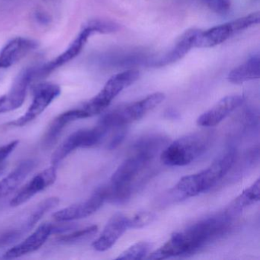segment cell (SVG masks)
<instances>
[{"label":"cell","mask_w":260,"mask_h":260,"mask_svg":"<svg viewBox=\"0 0 260 260\" xmlns=\"http://www.w3.org/2000/svg\"><path fill=\"white\" fill-rule=\"evenodd\" d=\"M231 220L223 212L199 220L183 231L174 233L167 243L149 254L147 258L164 259L194 253L224 234Z\"/></svg>","instance_id":"1"},{"label":"cell","mask_w":260,"mask_h":260,"mask_svg":"<svg viewBox=\"0 0 260 260\" xmlns=\"http://www.w3.org/2000/svg\"><path fill=\"white\" fill-rule=\"evenodd\" d=\"M235 150L231 149L219 156L208 168L196 174L184 176L170 191L175 201L184 200L205 192L220 181L235 162Z\"/></svg>","instance_id":"2"},{"label":"cell","mask_w":260,"mask_h":260,"mask_svg":"<svg viewBox=\"0 0 260 260\" xmlns=\"http://www.w3.org/2000/svg\"><path fill=\"white\" fill-rule=\"evenodd\" d=\"M212 138V133L209 131L182 137L164 149L160 155L161 162L170 167L188 165L208 150Z\"/></svg>","instance_id":"3"},{"label":"cell","mask_w":260,"mask_h":260,"mask_svg":"<svg viewBox=\"0 0 260 260\" xmlns=\"http://www.w3.org/2000/svg\"><path fill=\"white\" fill-rule=\"evenodd\" d=\"M162 92H155L139 101L121 106L106 114L100 118L98 124L109 132L111 129L125 127L131 123L142 118L165 100Z\"/></svg>","instance_id":"4"},{"label":"cell","mask_w":260,"mask_h":260,"mask_svg":"<svg viewBox=\"0 0 260 260\" xmlns=\"http://www.w3.org/2000/svg\"><path fill=\"white\" fill-rule=\"evenodd\" d=\"M139 76L137 70H128L111 77L103 89L82 108L88 118L103 112L123 89L136 82Z\"/></svg>","instance_id":"5"},{"label":"cell","mask_w":260,"mask_h":260,"mask_svg":"<svg viewBox=\"0 0 260 260\" xmlns=\"http://www.w3.org/2000/svg\"><path fill=\"white\" fill-rule=\"evenodd\" d=\"M259 13H252L228 23L201 31L196 42V48H211L226 42L239 31L259 23Z\"/></svg>","instance_id":"6"},{"label":"cell","mask_w":260,"mask_h":260,"mask_svg":"<svg viewBox=\"0 0 260 260\" xmlns=\"http://www.w3.org/2000/svg\"><path fill=\"white\" fill-rule=\"evenodd\" d=\"M107 132L99 124L92 129H81L74 132L53 153L51 157L52 165H58L77 149L90 147L99 144Z\"/></svg>","instance_id":"7"},{"label":"cell","mask_w":260,"mask_h":260,"mask_svg":"<svg viewBox=\"0 0 260 260\" xmlns=\"http://www.w3.org/2000/svg\"><path fill=\"white\" fill-rule=\"evenodd\" d=\"M60 86L53 83H42L35 90L34 98L27 112L18 119L10 122V125L22 127L31 122L41 115L53 101L60 95Z\"/></svg>","instance_id":"8"},{"label":"cell","mask_w":260,"mask_h":260,"mask_svg":"<svg viewBox=\"0 0 260 260\" xmlns=\"http://www.w3.org/2000/svg\"><path fill=\"white\" fill-rule=\"evenodd\" d=\"M57 179V166L43 170L36 175L28 183L25 184L20 191L15 196L10 202L12 207H17L28 202L31 198L48 186H51Z\"/></svg>","instance_id":"9"},{"label":"cell","mask_w":260,"mask_h":260,"mask_svg":"<svg viewBox=\"0 0 260 260\" xmlns=\"http://www.w3.org/2000/svg\"><path fill=\"white\" fill-rule=\"evenodd\" d=\"M34 72L35 69L32 68L21 73L10 92L0 97V113L16 110L22 106L26 96L27 89L34 80Z\"/></svg>","instance_id":"10"},{"label":"cell","mask_w":260,"mask_h":260,"mask_svg":"<svg viewBox=\"0 0 260 260\" xmlns=\"http://www.w3.org/2000/svg\"><path fill=\"white\" fill-rule=\"evenodd\" d=\"M54 224L49 223H42L29 237L7 251L4 254V258H19L22 255L36 252L45 244L51 234H54Z\"/></svg>","instance_id":"11"},{"label":"cell","mask_w":260,"mask_h":260,"mask_svg":"<svg viewBox=\"0 0 260 260\" xmlns=\"http://www.w3.org/2000/svg\"><path fill=\"white\" fill-rule=\"evenodd\" d=\"M244 98L242 95H228L220 100L211 109L202 114L197 119L198 125L214 127L221 122L230 114L243 104Z\"/></svg>","instance_id":"12"},{"label":"cell","mask_w":260,"mask_h":260,"mask_svg":"<svg viewBox=\"0 0 260 260\" xmlns=\"http://www.w3.org/2000/svg\"><path fill=\"white\" fill-rule=\"evenodd\" d=\"M104 202L103 196L96 190L87 200L60 210L53 214V217L58 222H69L85 218L96 212Z\"/></svg>","instance_id":"13"},{"label":"cell","mask_w":260,"mask_h":260,"mask_svg":"<svg viewBox=\"0 0 260 260\" xmlns=\"http://www.w3.org/2000/svg\"><path fill=\"white\" fill-rule=\"evenodd\" d=\"M92 34H93L92 31L85 25L78 37L74 40V42L70 45L69 48L63 54H60L57 58L54 59L50 63H47L45 66L35 71V79L38 78V77H45V76L51 74L54 70L63 66L65 63H68L73 59L75 58L81 52L87 42L88 39Z\"/></svg>","instance_id":"14"},{"label":"cell","mask_w":260,"mask_h":260,"mask_svg":"<svg viewBox=\"0 0 260 260\" xmlns=\"http://www.w3.org/2000/svg\"><path fill=\"white\" fill-rule=\"evenodd\" d=\"M128 217L121 213H117L108 222L100 237L92 243V247L99 252L110 249L117 240L128 229Z\"/></svg>","instance_id":"15"},{"label":"cell","mask_w":260,"mask_h":260,"mask_svg":"<svg viewBox=\"0 0 260 260\" xmlns=\"http://www.w3.org/2000/svg\"><path fill=\"white\" fill-rule=\"evenodd\" d=\"M151 159L139 154H132L126 159L111 178L110 182L120 186L130 187L135 178L147 167Z\"/></svg>","instance_id":"16"},{"label":"cell","mask_w":260,"mask_h":260,"mask_svg":"<svg viewBox=\"0 0 260 260\" xmlns=\"http://www.w3.org/2000/svg\"><path fill=\"white\" fill-rule=\"evenodd\" d=\"M200 31L201 30L197 29H190L185 31L170 51L162 57L150 62V64L155 68H161L176 63L185 57V54H188L191 48L196 46V42Z\"/></svg>","instance_id":"17"},{"label":"cell","mask_w":260,"mask_h":260,"mask_svg":"<svg viewBox=\"0 0 260 260\" xmlns=\"http://www.w3.org/2000/svg\"><path fill=\"white\" fill-rule=\"evenodd\" d=\"M88 118L83 109H72L63 112L53 120L42 138V148L48 150L54 147L68 124L76 120Z\"/></svg>","instance_id":"18"},{"label":"cell","mask_w":260,"mask_h":260,"mask_svg":"<svg viewBox=\"0 0 260 260\" xmlns=\"http://www.w3.org/2000/svg\"><path fill=\"white\" fill-rule=\"evenodd\" d=\"M36 41L16 38L10 41L0 52V69L10 68L37 48Z\"/></svg>","instance_id":"19"},{"label":"cell","mask_w":260,"mask_h":260,"mask_svg":"<svg viewBox=\"0 0 260 260\" xmlns=\"http://www.w3.org/2000/svg\"><path fill=\"white\" fill-rule=\"evenodd\" d=\"M36 166L33 159H25L21 162L14 170L0 181V199L13 193L26 179Z\"/></svg>","instance_id":"20"},{"label":"cell","mask_w":260,"mask_h":260,"mask_svg":"<svg viewBox=\"0 0 260 260\" xmlns=\"http://www.w3.org/2000/svg\"><path fill=\"white\" fill-rule=\"evenodd\" d=\"M259 198L260 180L258 179L228 205L225 210V214L233 218L240 214L245 208L258 202Z\"/></svg>","instance_id":"21"},{"label":"cell","mask_w":260,"mask_h":260,"mask_svg":"<svg viewBox=\"0 0 260 260\" xmlns=\"http://www.w3.org/2000/svg\"><path fill=\"white\" fill-rule=\"evenodd\" d=\"M168 143V138L164 135H145L138 139L132 146L133 154H139L152 159Z\"/></svg>","instance_id":"22"},{"label":"cell","mask_w":260,"mask_h":260,"mask_svg":"<svg viewBox=\"0 0 260 260\" xmlns=\"http://www.w3.org/2000/svg\"><path fill=\"white\" fill-rule=\"evenodd\" d=\"M259 77V56L255 55L231 71L228 74V80L234 84H241L248 80L258 79Z\"/></svg>","instance_id":"23"},{"label":"cell","mask_w":260,"mask_h":260,"mask_svg":"<svg viewBox=\"0 0 260 260\" xmlns=\"http://www.w3.org/2000/svg\"><path fill=\"white\" fill-rule=\"evenodd\" d=\"M59 202L60 199L57 197L48 198L40 202L28 217L25 228L28 230L31 229L47 213L56 208Z\"/></svg>","instance_id":"24"},{"label":"cell","mask_w":260,"mask_h":260,"mask_svg":"<svg viewBox=\"0 0 260 260\" xmlns=\"http://www.w3.org/2000/svg\"><path fill=\"white\" fill-rule=\"evenodd\" d=\"M97 231H98V226L96 225H92L83 229L74 231L71 234L59 236L57 238V241L63 244L80 243L92 238L95 234H96Z\"/></svg>","instance_id":"25"},{"label":"cell","mask_w":260,"mask_h":260,"mask_svg":"<svg viewBox=\"0 0 260 260\" xmlns=\"http://www.w3.org/2000/svg\"><path fill=\"white\" fill-rule=\"evenodd\" d=\"M151 245L148 242L141 241L130 246L120 254L117 259L138 260L145 258L150 251Z\"/></svg>","instance_id":"26"},{"label":"cell","mask_w":260,"mask_h":260,"mask_svg":"<svg viewBox=\"0 0 260 260\" xmlns=\"http://www.w3.org/2000/svg\"><path fill=\"white\" fill-rule=\"evenodd\" d=\"M92 33H101V34H109L113 33L119 30V25L115 22L111 21L95 19L88 22L86 25Z\"/></svg>","instance_id":"27"},{"label":"cell","mask_w":260,"mask_h":260,"mask_svg":"<svg viewBox=\"0 0 260 260\" xmlns=\"http://www.w3.org/2000/svg\"><path fill=\"white\" fill-rule=\"evenodd\" d=\"M154 218V214L149 211H141L137 213L133 217H128V221H127L128 229L129 228L139 229V228H144L152 223Z\"/></svg>","instance_id":"28"},{"label":"cell","mask_w":260,"mask_h":260,"mask_svg":"<svg viewBox=\"0 0 260 260\" xmlns=\"http://www.w3.org/2000/svg\"><path fill=\"white\" fill-rule=\"evenodd\" d=\"M202 2L210 10L218 15L226 14L231 10V0H202Z\"/></svg>","instance_id":"29"},{"label":"cell","mask_w":260,"mask_h":260,"mask_svg":"<svg viewBox=\"0 0 260 260\" xmlns=\"http://www.w3.org/2000/svg\"><path fill=\"white\" fill-rule=\"evenodd\" d=\"M19 144V141H13L0 147V164L5 162V159L14 151Z\"/></svg>","instance_id":"30"},{"label":"cell","mask_w":260,"mask_h":260,"mask_svg":"<svg viewBox=\"0 0 260 260\" xmlns=\"http://www.w3.org/2000/svg\"><path fill=\"white\" fill-rule=\"evenodd\" d=\"M117 129H118V131H117L115 135L112 137L110 142H109V147H108L109 150H113V149L116 148L122 142L124 137H125L126 130L124 129V127H118Z\"/></svg>","instance_id":"31"},{"label":"cell","mask_w":260,"mask_h":260,"mask_svg":"<svg viewBox=\"0 0 260 260\" xmlns=\"http://www.w3.org/2000/svg\"><path fill=\"white\" fill-rule=\"evenodd\" d=\"M36 19L42 24H47L50 22V16L43 12H37L36 13Z\"/></svg>","instance_id":"32"},{"label":"cell","mask_w":260,"mask_h":260,"mask_svg":"<svg viewBox=\"0 0 260 260\" xmlns=\"http://www.w3.org/2000/svg\"><path fill=\"white\" fill-rule=\"evenodd\" d=\"M6 166H7V164H6L5 162L0 164V175L4 173V170H5Z\"/></svg>","instance_id":"33"}]
</instances>
